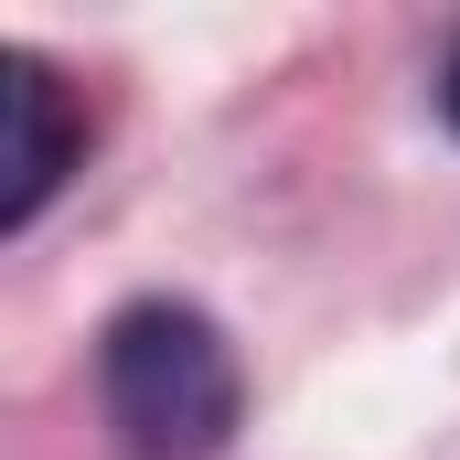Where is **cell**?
Here are the masks:
<instances>
[{"instance_id": "2", "label": "cell", "mask_w": 460, "mask_h": 460, "mask_svg": "<svg viewBox=\"0 0 460 460\" xmlns=\"http://www.w3.org/2000/svg\"><path fill=\"white\" fill-rule=\"evenodd\" d=\"M0 108H11V150H0V226L22 235L54 193H65V172H75V150H86V118L75 97L54 86V65L43 54H0Z\"/></svg>"}, {"instance_id": "3", "label": "cell", "mask_w": 460, "mask_h": 460, "mask_svg": "<svg viewBox=\"0 0 460 460\" xmlns=\"http://www.w3.org/2000/svg\"><path fill=\"white\" fill-rule=\"evenodd\" d=\"M439 108H450V128H460V54H450V75H439Z\"/></svg>"}, {"instance_id": "1", "label": "cell", "mask_w": 460, "mask_h": 460, "mask_svg": "<svg viewBox=\"0 0 460 460\" xmlns=\"http://www.w3.org/2000/svg\"><path fill=\"white\" fill-rule=\"evenodd\" d=\"M97 396H108V429L139 460H215L246 418L235 343L193 300H128L97 332Z\"/></svg>"}]
</instances>
